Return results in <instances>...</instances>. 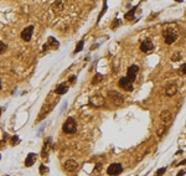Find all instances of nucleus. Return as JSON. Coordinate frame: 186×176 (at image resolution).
I'll list each match as a JSON object with an SVG mask.
<instances>
[{
  "label": "nucleus",
  "mask_w": 186,
  "mask_h": 176,
  "mask_svg": "<svg viewBox=\"0 0 186 176\" xmlns=\"http://www.w3.org/2000/svg\"><path fill=\"white\" fill-rule=\"evenodd\" d=\"M163 36H164L165 42H166L168 45H171L172 42H175L176 39L179 37V32H177L175 26H171V25H170V26L164 27Z\"/></svg>",
  "instance_id": "obj_1"
},
{
  "label": "nucleus",
  "mask_w": 186,
  "mask_h": 176,
  "mask_svg": "<svg viewBox=\"0 0 186 176\" xmlns=\"http://www.w3.org/2000/svg\"><path fill=\"white\" fill-rule=\"evenodd\" d=\"M62 130H63V133H66V134H73V133H76V130H77V123H76V120H74L73 118H68L63 123V125H62Z\"/></svg>",
  "instance_id": "obj_2"
},
{
  "label": "nucleus",
  "mask_w": 186,
  "mask_h": 176,
  "mask_svg": "<svg viewBox=\"0 0 186 176\" xmlns=\"http://www.w3.org/2000/svg\"><path fill=\"white\" fill-rule=\"evenodd\" d=\"M108 97L109 99L112 100V103L114 104V106H122L123 102H124V98H123V96L121 93H118V92H115V91H110L108 92Z\"/></svg>",
  "instance_id": "obj_3"
},
{
  "label": "nucleus",
  "mask_w": 186,
  "mask_h": 176,
  "mask_svg": "<svg viewBox=\"0 0 186 176\" xmlns=\"http://www.w3.org/2000/svg\"><path fill=\"white\" fill-rule=\"evenodd\" d=\"M89 104L91 106H93V107H96V108L103 107L106 104V99H104V97H103L102 94H94V96H92V97L89 98Z\"/></svg>",
  "instance_id": "obj_4"
},
{
  "label": "nucleus",
  "mask_w": 186,
  "mask_h": 176,
  "mask_svg": "<svg viewBox=\"0 0 186 176\" xmlns=\"http://www.w3.org/2000/svg\"><path fill=\"white\" fill-rule=\"evenodd\" d=\"M138 71H139V67L136 65H131L128 67V71H127V78L128 81L130 83H133L135 79H136V74H138Z\"/></svg>",
  "instance_id": "obj_5"
},
{
  "label": "nucleus",
  "mask_w": 186,
  "mask_h": 176,
  "mask_svg": "<svg viewBox=\"0 0 186 176\" xmlns=\"http://www.w3.org/2000/svg\"><path fill=\"white\" fill-rule=\"evenodd\" d=\"M123 171V166L122 164H112L109 165V167L107 169V173H108V175H112V176H114V175H119Z\"/></svg>",
  "instance_id": "obj_6"
},
{
  "label": "nucleus",
  "mask_w": 186,
  "mask_h": 176,
  "mask_svg": "<svg viewBox=\"0 0 186 176\" xmlns=\"http://www.w3.org/2000/svg\"><path fill=\"white\" fill-rule=\"evenodd\" d=\"M32 32H34V26H27V27H25L24 30L21 31V39L25 41V42H29V41L31 40V37H32Z\"/></svg>",
  "instance_id": "obj_7"
},
{
  "label": "nucleus",
  "mask_w": 186,
  "mask_h": 176,
  "mask_svg": "<svg viewBox=\"0 0 186 176\" xmlns=\"http://www.w3.org/2000/svg\"><path fill=\"white\" fill-rule=\"evenodd\" d=\"M140 50H142V52L144 53H148V52H151L153 50H154V44L151 42V40H144L142 44H140Z\"/></svg>",
  "instance_id": "obj_8"
},
{
  "label": "nucleus",
  "mask_w": 186,
  "mask_h": 176,
  "mask_svg": "<svg viewBox=\"0 0 186 176\" xmlns=\"http://www.w3.org/2000/svg\"><path fill=\"white\" fill-rule=\"evenodd\" d=\"M119 86H121L123 89H125L128 92H131L134 89V87H133V83H130L129 81H128V78L127 77H122L121 79H119Z\"/></svg>",
  "instance_id": "obj_9"
},
{
  "label": "nucleus",
  "mask_w": 186,
  "mask_h": 176,
  "mask_svg": "<svg viewBox=\"0 0 186 176\" xmlns=\"http://www.w3.org/2000/svg\"><path fill=\"white\" fill-rule=\"evenodd\" d=\"M51 9L53 11V14H55L56 16H59L61 12L63 11V9H65V4H63V1H55L52 4Z\"/></svg>",
  "instance_id": "obj_10"
},
{
  "label": "nucleus",
  "mask_w": 186,
  "mask_h": 176,
  "mask_svg": "<svg viewBox=\"0 0 186 176\" xmlns=\"http://www.w3.org/2000/svg\"><path fill=\"white\" fill-rule=\"evenodd\" d=\"M78 167V164L74 160H67L65 162V170L66 171H69V173H72V171H76Z\"/></svg>",
  "instance_id": "obj_11"
},
{
  "label": "nucleus",
  "mask_w": 186,
  "mask_h": 176,
  "mask_svg": "<svg viewBox=\"0 0 186 176\" xmlns=\"http://www.w3.org/2000/svg\"><path fill=\"white\" fill-rule=\"evenodd\" d=\"M176 92H177V86L176 85H169L166 87V91H165V94L168 96V97H172L174 94H176Z\"/></svg>",
  "instance_id": "obj_12"
},
{
  "label": "nucleus",
  "mask_w": 186,
  "mask_h": 176,
  "mask_svg": "<svg viewBox=\"0 0 186 176\" xmlns=\"http://www.w3.org/2000/svg\"><path fill=\"white\" fill-rule=\"evenodd\" d=\"M35 161H36V154H34V153L29 154L27 158H26V160H25V166L30 167V166H32L35 164Z\"/></svg>",
  "instance_id": "obj_13"
},
{
  "label": "nucleus",
  "mask_w": 186,
  "mask_h": 176,
  "mask_svg": "<svg viewBox=\"0 0 186 176\" xmlns=\"http://www.w3.org/2000/svg\"><path fill=\"white\" fill-rule=\"evenodd\" d=\"M67 91H68V87H67V85H66V83H61V85L57 86L56 89H55L56 94H59V96L67 93Z\"/></svg>",
  "instance_id": "obj_14"
},
{
  "label": "nucleus",
  "mask_w": 186,
  "mask_h": 176,
  "mask_svg": "<svg viewBox=\"0 0 186 176\" xmlns=\"http://www.w3.org/2000/svg\"><path fill=\"white\" fill-rule=\"evenodd\" d=\"M160 119L164 121V123H168V121L171 120V113L169 111H164L163 113L160 114Z\"/></svg>",
  "instance_id": "obj_15"
},
{
  "label": "nucleus",
  "mask_w": 186,
  "mask_h": 176,
  "mask_svg": "<svg viewBox=\"0 0 186 176\" xmlns=\"http://www.w3.org/2000/svg\"><path fill=\"white\" fill-rule=\"evenodd\" d=\"M47 46H50V47H53V48H57V47L60 46V42L55 39V37H48V40H47Z\"/></svg>",
  "instance_id": "obj_16"
},
{
  "label": "nucleus",
  "mask_w": 186,
  "mask_h": 176,
  "mask_svg": "<svg viewBox=\"0 0 186 176\" xmlns=\"http://www.w3.org/2000/svg\"><path fill=\"white\" fill-rule=\"evenodd\" d=\"M48 141L50 140H46L44 144V149H42V158L44 160H47V148H48Z\"/></svg>",
  "instance_id": "obj_17"
},
{
  "label": "nucleus",
  "mask_w": 186,
  "mask_h": 176,
  "mask_svg": "<svg viewBox=\"0 0 186 176\" xmlns=\"http://www.w3.org/2000/svg\"><path fill=\"white\" fill-rule=\"evenodd\" d=\"M135 10H136V6L131 8V10H130L129 12H127V14H125V16H124V18H125L127 20H131V19L134 18V12H135Z\"/></svg>",
  "instance_id": "obj_18"
},
{
  "label": "nucleus",
  "mask_w": 186,
  "mask_h": 176,
  "mask_svg": "<svg viewBox=\"0 0 186 176\" xmlns=\"http://www.w3.org/2000/svg\"><path fill=\"white\" fill-rule=\"evenodd\" d=\"M102 79H103V76H102V74H101V73H97L96 76L93 77L92 83H93V85H97V83H98V82H101Z\"/></svg>",
  "instance_id": "obj_19"
},
{
  "label": "nucleus",
  "mask_w": 186,
  "mask_h": 176,
  "mask_svg": "<svg viewBox=\"0 0 186 176\" xmlns=\"http://www.w3.org/2000/svg\"><path fill=\"white\" fill-rule=\"evenodd\" d=\"M181 60V53L180 52H176L174 53V55L171 56V61L172 62H176V61H180Z\"/></svg>",
  "instance_id": "obj_20"
},
{
  "label": "nucleus",
  "mask_w": 186,
  "mask_h": 176,
  "mask_svg": "<svg viewBox=\"0 0 186 176\" xmlns=\"http://www.w3.org/2000/svg\"><path fill=\"white\" fill-rule=\"evenodd\" d=\"M48 171V169L45 165H40V167H39V173L41 174V175H45Z\"/></svg>",
  "instance_id": "obj_21"
},
{
  "label": "nucleus",
  "mask_w": 186,
  "mask_h": 176,
  "mask_svg": "<svg viewBox=\"0 0 186 176\" xmlns=\"http://www.w3.org/2000/svg\"><path fill=\"white\" fill-rule=\"evenodd\" d=\"M82 48H83V41H80V42L77 44V47H76V50H74V53L80 52Z\"/></svg>",
  "instance_id": "obj_22"
},
{
  "label": "nucleus",
  "mask_w": 186,
  "mask_h": 176,
  "mask_svg": "<svg viewBox=\"0 0 186 176\" xmlns=\"http://www.w3.org/2000/svg\"><path fill=\"white\" fill-rule=\"evenodd\" d=\"M6 47H7V46H6L5 44H4L3 41H0V55H1V53H4V52L6 51Z\"/></svg>",
  "instance_id": "obj_23"
},
{
  "label": "nucleus",
  "mask_w": 186,
  "mask_h": 176,
  "mask_svg": "<svg viewBox=\"0 0 186 176\" xmlns=\"http://www.w3.org/2000/svg\"><path fill=\"white\" fill-rule=\"evenodd\" d=\"M20 141V139L16 135H14V136H11V145H16Z\"/></svg>",
  "instance_id": "obj_24"
},
{
  "label": "nucleus",
  "mask_w": 186,
  "mask_h": 176,
  "mask_svg": "<svg viewBox=\"0 0 186 176\" xmlns=\"http://www.w3.org/2000/svg\"><path fill=\"white\" fill-rule=\"evenodd\" d=\"M165 171H166V169H165V167H163V169L158 170V171H156V176H163V175L165 174Z\"/></svg>",
  "instance_id": "obj_25"
},
{
  "label": "nucleus",
  "mask_w": 186,
  "mask_h": 176,
  "mask_svg": "<svg viewBox=\"0 0 186 176\" xmlns=\"http://www.w3.org/2000/svg\"><path fill=\"white\" fill-rule=\"evenodd\" d=\"M106 10H107V3H104V6H103V10H102V12H101V14H99L98 21H99V20H101V18H102V16H103V14H104V12H106Z\"/></svg>",
  "instance_id": "obj_26"
},
{
  "label": "nucleus",
  "mask_w": 186,
  "mask_h": 176,
  "mask_svg": "<svg viewBox=\"0 0 186 176\" xmlns=\"http://www.w3.org/2000/svg\"><path fill=\"white\" fill-rule=\"evenodd\" d=\"M180 72L183 73V74H186V63H184L183 66H181V68H180Z\"/></svg>",
  "instance_id": "obj_27"
},
{
  "label": "nucleus",
  "mask_w": 186,
  "mask_h": 176,
  "mask_svg": "<svg viewBox=\"0 0 186 176\" xmlns=\"http://www.w3.org/2000/svg\"><path fill=\"white\" fill-rule=\"evenodd\" d=\"M121 25V21H119V20H115V21L113 23V25H112V29H115V26H117V25Z\"/></svg>",
  "instance_id": "obj_28"
},
{
  "label": "nucleus",
  "mask_w": 186,
  "mask_h": 176,
  "mask_svg": "<svg viewBox=\"0 0 186 176\" xmlns=\"http://www.w3.org/2000/svg\"><path fill=\"white\" fill-rule=\"evenodd\" d=\"M164 132H165V127H163V129H160V130H158V135L159 136H161L164 134Z\"/></svg>",
  "instance_id": "obj_29"
},
{
  "label": "nucleus",
  "mask_w": 186,
  "mask_h": 176,
  "mask_svg": "<svg viewBox=\"0 0 186 176\" xmlns=\"http://www.w3.org/2000/svg\"><path fill=\"white\" fill-rule=\"evenodd\" d=\"M68 81H69V83H74L76 82V76H71V78H69Z\"/></svg>",
  "instance_id": "obj_30"
},
{
  "label": "nucleus",
  "mask_w": 186,
  "mask_h": 176,
  "mask_svg": "<svg viewBox=\"0 0 186 176\" xmlns=\"http://www.w3.org/2000/svg\"><path fill=\"white\" fill-rule=\"evenodd\" d=\"M184 174H185V171L183 170V171H180V173H179V174H177V176H183Z\"/></svg>",
  "instance_id": "obj_31"
},
{
  "label": "nucleus",
  "mask_w": 186,
  "mask_h": 176,
  "mask_svg": "<svg viewBox=\"0 0 186 176\" xmlns=\"http://www.w3.org/2000/svg\"><path fill=\"white\" fill-rule=\"evenodd\" d=\"M101 166H102L101 164H97V165H96V170H98V169H99V170H101Z\"/></svg>",
  "instance_id": "obj_32"
},
{
  "label": "nucleus",
  "mask_w": 186,
  "mask_h": 176,
  "mask_svg": "<svg viewBox=\"0 0 186 176\" xmlns=\"http://www.w3.org/2000/svg\"><path fill=\"white\" fill-rule=\"evenodd\" d=\"M0 89H1V81H0Z\"/></svg>",
  "instance_id": "obj_33"
},
{
  "label": "nucleus",
  "mask_w": 186,
  "mask_h": 176,
  "mask_svg": "<svg viewBox=\"0 0 186 176\" xmlns=\"http://www.w3.org/2000/svg\"><path fill=\"white\" fill-rule=\"evenodd\" d=\"M0 114H1V109H0Z\"/></svg>",
  "instance_id": "obj_34"
}]
</instances>
